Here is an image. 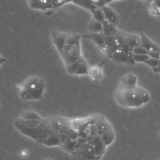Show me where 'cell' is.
Returning a JSON list of instances; mask_svg holds the SVG:
<instances>
[{
    "mask_svg": "<svg viewBox=\"0 0 160 160\" xmlns=\"http://www.w3.org/2000/svg\"><path fill=\"white\" fill-rule=\"evenodd\" d=\"M83 117L53 116L42 118L33 110H25L14 121L25 136L47 147H59L64 152L77 139Z\"/></svg>",
    "mask_w": 160,
    "mask_h": 160,
    "instance_id": "cell-1",
    "label": "cell"
},
{
    "mask_svg": "<svg viewBox=\"0 0 160 160\" xmlns=\"http://www.w3.org/2000/svg\"><path fill=\"white\" fill-rule=\"evenodd\" d=\"M115 138L114 130L104 115L90 114L84 117L77 139L64 152L78 159H99Z\"/></svg>",
    "mask_w": 160,
    "mask_h": 160,
    "instance_id": "cell-2",
    "label": "cell"
},
{
    "mask_svg": "<svg viewBox=\"0 0 160 160\" xmlns=\"http://www.w3.org/2000/svg\"><path fill=\"white\" fill-rule=\"evenodd\" d=\"M51 38L66 72L71 75H87L89 65L82 54V36L76 33L54 31L51 32Z\"/></svg>",
    "mask_w": 160,
    "mask_h": 160,
    "instance_id": "cell-3",
    "label": "cell"
},
{
    "mask_svg": "<svg viewBox=\"0 0 160 160\" xmlns=\"http://www.w3.org/2000/svg\"><path fill=\"white\" fill-rule=\"evenodd\" d=\"M114 99L121 107L139 108L148 104L151 100V97L144 88L136 85L130 88H117L114 92Z\"/></svg>",
    "mask_w": 160,
    "mask_h": 160,
    "instance_id": "cell-4",
    "label": "cell"
},
{
    "mask_svg": "<svg viewBox=\"0 0 160 160\" xmlns=\"http://www.w3.org/2000/svg\"><path fill=\"white\" fill-rule=\"evenodd\" d=\"M19 98L24 101H38L43 98L46 84L44 79L31 76L18 84Z\"/></svg>",
    "mask_w": 160,
    "mask_h": 160,
    "instance_id": "cell-5",
    "label": "cell"
},
{
    "mask_svg": "<svg viewBox=\"0 0 160 160\" xmlns=\"http://www.w3.org/2000/svg\"><path fill=\"white\" fill-rule=\"evenodd\" d=\"M113 34L119 50L130 54H132L133 49L140 44V36L136 34L124 32L116 28Z\"/></svg>",
    "mask_w": 160,
    "mask_h": 160,
    "instance_id": "cell-6",
    "label": "cell"
},
{
    "mask_svg": "<svg viewBox=\"0 0 160 160\" xmlns=\"http://www.w3.org/2000/svg\"><path fill=\"white\" fill-rule=\"evenodd\" d=\"M108 58L122 65L131 66L136 63L132 58V54L120 50L114 52L108 57Z\"/></svg>",
    "mask_w": 160,
    "mask_h": 160,
    "instance_id": "cell-7",
    "label": "cell"
},
{
    "mask_svg": "<svg viewBox=\"0 0 160 160\" xmlns=\"http://www.w3.org/2000/svg\"><path fill=\"white\" fill-rule=\"evenodd\" d=\"M82 38L89 39L92 42H94L99 49L105 52L106 51V43L105 39L103 32H89L82 36Z\"/></svg>",
    "mask_w": 160,
    "mask_h": 160,
    "instance_id": "cell-8",
    "label": "cell"
},
{
    "mask_svg": "<svg viewBox=\"0 0 160 160\" xmlns=\"http://www.w3.org/2000/svg\"><path fill=\"white\" fill-rule=\"evenodd\" d=\"M104 60L99 64H96L92 66H89L88 69V74L89 78L95 82H98L102 80L103 77L102 71V65L106 62Z\"/></svg>",
    "mask_w": 160,
    "mask_h": 160,
    "instance_id": "cell-9",
    "label": "cell"
},
{
    "mask_svg": "<svg viewBox=\"0 0 160 160\" xmlns=\"http://www.w3.org/2000/svg\"><path fill=\"white\" fill-rule=\"evenodd\" d=\"M138 83L137 76L132 73L127 74L123 76L119 80L118 87L119 88H125L135 86Z\"/></svg>",
    "mask_w": 160,
    "mask_h": 160,
    "instance_id": "cell-10",
    "label": "cell"
},
{
    "mask_svg": "<svg viewBox=\"0 0 160 160\" xmlns=\"http://www.w3.org/2000/svg\"><path fill=\"white\" fill-rule=\"evenodd\" d=\"M144 48H145L148 51L151 52H158L160 53V46L156 43L151 40L146 35L144 34H140V44Z\"/></svg>",
    "mask_w": 160,
    "mask_h": 160,
    "instance_id": "cell-11",
    "label": "cell"
},
{
    "mask_svg": "<svg viewBox=\"0 0 160 160\" xmlns=\"http://www.w3.org/2000/svg\"><path fill=\"white\" fill-rule=\"evenodd\" d=\"M101 8L104 14L106 19L117 27L119 22V18L116 12L107 5H105Z\"/></svg>",
    "mask_w": 160,
    "mask_h": 160,
    "instance_id": "cell-12",
    "label": "cell"
},
{
    "mask_svg": "<svg viewBox=\"0 0 160 160\" xmlns=\"http://www.w3.org/2000/svg\"><path fill=\"white\" fill-rule=\"evenodd\" d=\"M88 29L91 32H102V22L92 18V19L89 22Z\"/></svg>",
    "mask_w": 160,
    "mask_h": 160,
    "instance_id": "cell-13",
    "label": "cell"
},
{
    "mask_svg": "<svg viewBox=\"0 0 160 160\" xmlns=\"http://www.w3.org/2000/svg\"><path fill=\"white\" fill-rule=\"evenodd\" d=\"M89 11L92 14L93 19L99 21L101 22H102L104 20L106 19L104 14L101 8H96L94 9H91Z\"/></svg>",
    "mask_w": 160,
    "mask_h": 160,
    "instance_id": "cell-14",
    "label": "cell"
},
{
    "mask_svg": "<svg viewBox=\"0 0 160 160\" xmlns=\"http://www.w3.org/2000/svg\"><path fill=\"white\" fill-rule=\"evenodd\" d=\"M132 58L135 62H144L148 59L150 56L148 54H132Z\"/></svg>",
    "mask_w": 160,
    "mask_h": 160,
    "instance_id": "cell-15",
    "label": "cell"
},
{
    "mask_svg": "<svg viewBox=\"0 0 160 160\" xmlns=\"http://www.w3.org/2000/svg\"><path fill=\"white\" fill-rule=\"evenodd\" d=\"M148 4L149 12L151 14L157 16H160V9L158 6H156L152 2H148Z\"/></svg>",
    "mask_w": 160,
    "mask_h": 160,
    "instance_id": "cell-16",
    "label": "cell"
},
{
    "mask_svg": "<svg viewBox=\"0 0 160 160\" xmlns=\"http://www.w3.org/2000/svg\"><path fill=\"white\" fill-rule=\"evenodd\" d=\"M160 62V59H157V58H149L148 59H147L144 63L146 64L147 65H148L149 66H150L151 68H154L156 67H157Z\"/></svg>",
    "mask_w": 160,
    "mask_h": 160,
    "instance_id": "cell-17",
    "label": "cell"
},
{
    "mask_svg": "<svg viewBox=\"0 0 160 160\" xmlns=\"http://www.w3.org/2000/svg\"><path fill=\"white\" fill-rule=\"evenodd\" d=\"M149 51H148L145 48H144L140 44L136 46L132 51V53L134 54H148L149 55Z\"/></svg>",
    "mask_w": 160,
    "mask_h": 160,
    "instance_id": "cell-18",
    "label": "cell"
},
{
    "mask_svg": "<svg viewBox=\"0 0 160 160\" xmlns=\"http://www.w3.org/2000/svg\"><path fill=\"white\" fill-rule=\"evenodd\" d=\"M91 1L97 8H102L106 5L104 0H91Z\"/></svg>",
    "mask_w": 160,
    "mask_h": 160,
    "instance_id": "cell-19",
    "label": "cell"
},
{
    "mask_svg": "<svg viewBox=\"0 0 160 160\" xmlns=\"http://www.w3.org/2000/svg\"><path fill=\"white\" fill-rule=\"evenodd\" d=\"M152 70L154 72H155L156 73H160V62H159V65L157 67L152 68Z\"/></svg>",
    "mask_w": 160,
    "mask_h": 160,
    "instance_id": "cell-20",
    "label": "cell"
},
{
    "mask_svg": "<svg viewBox=\"0 0 160 160\" xmlns=\"http://www.w3.org/2000/svg\"><path fill=\"white\" fill-rule=\"evenodd\" d=\"M6 61H7L6 59L0 55V66H1L2 64H4V62H6Z\"/></svg>",
    "mask_w": 160,
    "mask_h": 160,
    "instance_id": "cell-21",
    "label": "cell"
},
{
    "mask_svg": "<svg viewBox=\"0 0 160 160\" xmlns=\"http://www.w3.org/2000/svg\"><path fill=\"white\" fill-rule=\"evenodd\" d=\"M152 2L160 9V0H154Z\"/></svg>",
    "mask_w": 160,
    "mask_h": 160,
    "instance_id": "cell-22",
    "label": "cell"
},
{
    "mask_svg": "<svg viewBox=\"0 0 160 160\" xmlns=\"http://www.w3.org/2000/svg\"><path fill=\"white\" fill-rule=\"evenodd\" d=\"M113 1H114V0H104V2H105L106 5H107L108 4H109V2H111Z\"/></svg>",
    "mask_w": 160,
    "mask_h": 160,
    "instance_id": "cell-23",
    "label": "cell"
},
{
    "mask_svg": "<svg viewBox=\"0 0 160 160\" xmlns=\"http://www.w3.org/2000/svg\"><path fill=\"white\" fill-rule=\"evenodd\" d=\"M145 1H146L148 2H152L154 0H145Z\"/></svg>",
    "mask_w": 160,
    "mask_h": 160,
    "instance_id": "cell-24",
    "label": "cell"
}]
</instances>
